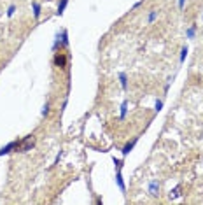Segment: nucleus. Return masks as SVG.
<instances>
[{
  "label": "nucleus",
  "mask_w": 203,
  "mask_h": 205,
  "mask_svg": "<svg viewBox=\"0 0 203 205\" xmlns=\"http://www.w3.org/2000/svg\"><path fill=\"white\" fill-rule=\"evenodd\" d=\"M68 32H67V30H65V28H63L61 30V46H63V48H68Z\"/></svg>",
  "instance_id": "9d476101"
},
{
  "label": "nucleus",
  "mask_w": 203,
  "mask_h": 205,
  "mask_svg": "<svg viewBox=\"0 0 203 205\" xmlns=\"http://www.w3.org/2000/svg\"><path fill=\"white\" fill-rule=\"evenodd\" d=\"M158 18H159V12H158V11H151L149 16H147V25H152Z\"/></svg>",
  "instance_id": "0eeeda50"
},
{
  "label": "nucleus",
  "mask_w": 203,
  "mask_h": 205,
  "mask_svg": "<svg viewBox=\"0 0 203 205\" xmlns=\"http://www.w3.org/2000/svg\"><path fill=\"white\" fill-rule=\"evenodd\" d=\"M49 109H51V104H49V102H46V104H44V107H42V112H40L44 118L49 114Z\"/></svg>",
  "instance_id": "2eb2a0df"
},
{
  "label": "nucleus",
  "mask_w": 203,
  "mask_h": 205,
  "mask_svg": "<svg viewBox=\"0 0 203 205\" xmlns=\"http://www.w3.org/2000/svg\"><path fill=\"white\" fill-rule=\"evenodd\" d=\"M32 9H33V18L39 19L40 18V12H42V5L39 2H32Z\"/></svg>",
  "instance_id": "39448f33"
},
{
  "label": "nucleus",
  "mask_w": 203,
  "mask_h": 205,
  "mask_svg": "<svg viewBox=\"0 0 203 205\" xmlns=\"http://www.w3.org/2000/svg\"><path fill=\"white\" fill-rule=\"evenodd\" d=\"M186 56H187V48H186V46H184V48H182L180 49V58H179V63H184V60H186Z\"/></svg>",
  "instance_id": "ddd939ff"
},
{
  "label": "nucleus",
  "mask_w": 203,
  "mask_h": 205,
  "mask_svg": "<svg viewBox=\"0 0 203 205\" xmlns=\"http://www.w3.org/2000/svg\"><path fill=\"white\" fill-rule=\"evenodd\" d=\"M21 146V140H12V142H9L7 146H4V147H0V156H5L9 154V153H12L14 149L18 151V147Z\"/></svg>",
  "instance_id": "f03ea898"
},
{
  "label": "nucleus",
  "mask_w": 203,
  "mask_h": 205,
  "mask_svg": "<svg viewBox=\"0 0 203 205\" xmlns=\"http://www.w3.org/2000/svg\"><path fill=\"white\" fill-rule=\"evenodd\" d=\"M67 4H68V0H60V4H58V11H56V14L61 16L65 12V9H67Z\"/></svg>",
  "instance_id": "1a4fd4ad"
},
{
  "label": "nucleus",
  "mask_w": 203,
  "mask_h": 205,
  "mask_svg": "<svg viewBox=\"0 0 203 205\" xmlns=\"http://www.w3.org/2000/svg\"><path fill=\"white\" fill-rule=\"evenodd\" d=\"M119 83H121V88H123V90L128 88V77H126V72H119Z\"/></svg>",
  "instance_id": "6e6552de"
},
{
  "label": "nucleus",
  "mask_w": 203,
  "mask_h": 205,
  "mask_svg": "<svg viewBox=\"0 0 203 205\" xmlns=\"http://www.w3.org/2000/svg\"><path fill=\"white\" fill-rule=\"evenodd\" d=\"M114 165H116V182H117L119 189H121V193H126V186H124V181H123V174H121V168H123V161L121 160H116L114 158Z\"/></svg>",
  "instance_id": "f257e3e1"
},
{
  "label": "nucleus",
  "mask_w": 203,
  "mask_h": 205,
  "mask_svg": "<svg viewBox=\"0 0 203 205\" xmlns=\"http://www.w3.org/2000/svg\"><path fill=\"white\" fill-rule=\"evenodd\" d=\"M180 196V186H177L173 191H170V198H179Z\"/></svg>",
  "instance_id": "4468645a"
},
{
  "label": "nucleus",
  "mask_w": 203,
  "mask_h": 205,
  "mask_svg": "<svg viewBox=\"0 0 203 205\" xmlns=\"http://www.w3.org/2000/svg\"><path fill=\"white\" fill-rule=\"evenodd\" d=\"M184 4H186V0H179V9H180V11L184 9Z\"/></svg>",
  "instance_id": "6ab92c4d"
},
{
  "label": "nucleus",
  "mask_w": 203,
  "mask_h": 205,
  "mask_svg": "<svg viewBox=\"0 0 203 205\" xmlns=\"http://www.w3.org/2000/svg\"><path fill=\"white\" fill-rule=\"evenodd\" d=\"M158 191H159V184L152 181V182H149V193L152 195V196H158Z\"/></svg>",
  "instance_id": "423d86ee"
},
{
  "label": "nucleus",
  "mask_w": 203,
  "mask_h": 205,
  "mask_svg": "<svg viewBox=\"0 0 203 205\" xmlns=\"http://www.w3.org/2000/svg\"><path fill=\"white\" fill-rule=\"evenodd\" d=\"M60 44H61V41H60V34H58V35H56V39H54V42H53V51L58 49V46H60Z\"/></svg>",
  "instance_id": "a211bd4d"
},
{
  "label": "nucleus",
  "mask_w": 203,
  "mask_h": 205,
  "mask_svg": "<svg viewBox=\"0 0 203 205\" xmlns=\"http://www.w3.org/2000/svg\"><path fill=\"white\" fill-rule=\"evenodd\" d=\"M126 112H128V100H123V104H121V119L126 118Z\"/></svg>",
  "instance_id": "9b49d317"
},
{
  "label": "nucleus",
  "mask_w": 203,
  "mask_h": 205,
  "mask_svg": "<svg viewBox=\"0 0 203 205\" xmlns=\"http://www.w3.org/2000/svg\"><path fill=\"white\" fill-rule=\"evenodd\" d=\"M14 12H16V5H14V4H11V5H9V9H7V16H9V18H12Z\"/></svg>",
  "instance_id": "dca6fc26"
},
{
  "label": "nucleus",
  "mask_w": 203,
  "mask_h": 205,
  "mask_svg": "<svg viewBox=\"0 0 203 205\" xmlns=\"http://www.w3.org/2000/svg\"><path fill=\"white\" fill-rule=\"evenodd\" d=\"M53 62H54L56 67L63 69V67H65V63H67V58L63 56V55H58V53H56V55H54V60H53Z\"/></svg>",
  "instance_id": "20e7f679"
},
{
  "label": "nucleus",
  "mask_w": 203,
  "mask_h": 205,
  "mask_svg": "<svg viewBox=\"0 0 203 205\" xmlns=\"http://www.w3.org/2000/svg\"><path fill=\"white\" fill-rule=\"evenodd\" d=\"M137 142H138V137H135V139H133L131 142H128V144H126L124 147H123V156H128V154H130V153L133 151V147L137 146Z\"/></svg>",
  "instance_id": "7ed1b4c3"
},
{
  "label": "nucleus",
  "mask_w": 203,
  "mask_h": 205,
  "mask_svg": "<svg viewBox=\"0 0 203 205\" xmlns=\"http://www.w3.org/2000/svg\"><path fill=\"white\" fill-rule=\"evenodd\" d=\"M161 109H163V100H156V104H154V111H156V112H159Z\"/></svg>",
  "instance_id": "f3484780"
},
{
  "label": "nucleus",
  "mask_w": 203,
  "mask_h": 205,
  "mask_svg": "<svg viewBox=\"0 0 203 205\" xmlns=\"http://www.w3.org/2000/svg\"><path fill=\"white\" fill-rule=\"evenodd\" d=\"M194 34H196V25H193L191 28L186 30V37H187V39H193V37H194Z\"/></svg>",
  "instance_id": "f8f14e48"
}]
</instances>
